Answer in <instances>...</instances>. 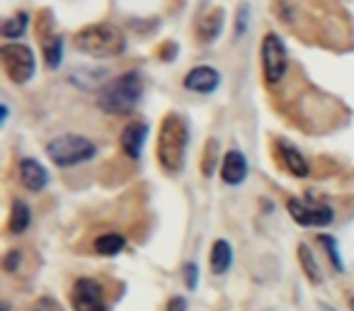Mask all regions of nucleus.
Instances as JSON below:
<instances>
[{"instance_id": "obj_1", "label": "nucleus", "mask_w": 354, "mask_h": 311, "mask_svg": "<svg viewBox=\"0 0 354 311\" xmlns=\"http://www.w3.org/2000/svg\"><path fill=\"white\" fill-rule=\"evenodd\" d=\"M187 146H189L187 119L180 112H167L162 117L160 127H158V141H156V156L160 168L170 175L183 173L185 161H187Z\"/></svg>"}, {"instance_id": "obj_2", "label": "nucleus", "mask_w": 354, "mask_h": 311, "mask_svg": "<svg viewBox=\"0 0 354 311\" xmlns=\"http://www.w3.org/2000/svg\"><path fill=\"white\" fill-rule=\"evenodd\" d=\"M143 98V75L138 71H127L119 73L117 78L107 80L102 88L97 90V107L104 114H114V117H124L131 114L138 107Z\"/></svg>"}, {"instance_id": "obj_3", "label": "nucleus", "mask_w": 354, "mask_h": 311, "mask_svg": "<svg viewBox=\"0 0 354 311\" xmlns=\"http://www.w3.org/2000/svg\"><path fill=\"white\" fill-rule=\"evenodd\" d=\"M73 44L80 54L93 59H117L127 51V35L112 22H93L75 32Z\"/></svg>"}, {"instance_id": "obj_4", "label": "nucleus", "mask_w": 354, "mask_h": 311, "mask_svg": "<svg viewBox=\"0 0 354 311\" xmlns=\"http://www.w3.org/2000/svg\"><path fill=\"white\" fill-rule=\"evenodd\" d=\"M46 156L59 168H73L83 166L97 156V143L83 134H61L46 143Z\"/></svg>"}, {"instance_id": "obj_5", "label": "nucleus", "mask_w": 354, "mask_h": 311, "mask_svg": "<svg viewBox=\"0 0 354 311\" xmlns=\"http://www.w3.org/2000/svg\"><path fill=\"white\" fill-rule=\"evenodd\" d=\"M260 64H262V75H265L267 85H279L284 80L286 71H289V51L286 44L277 32H267L262 37L260 44Z\"/></svg>"}, {"instance_id": "obj_6", "label": "nucleus", "mask_w": 354, "mask_h": 311, "mask_svg": "<svg viewBox=\"0 0 354 311\" xmlns=\"http://www.w3.org/2000/svg\"><path fill=\"white\" fill-rule=\"evenodd\" d=\"M0 61H3V71L15 85H25L35 78L37 71V59L35 51L27 44L20 42H8L0 46Z\"/></svg>"}, {"instance_id": "obj_7", "label": "nucleus", "mask_w": 354, "mask_h": 311, "mask_svg": "<svg viewBox=\"0 0 354 311\" xmlns=\"http://www.w3.org/2000/svg\"><path fill=\"white\" fill-rule=\"evenodd\" d=\"M286 212L291 214L299 226H306V229H323V226H330L335 222V212L325 204H308V202H301L296 197H289L286 199Z\"/></svg>"}, {"instance_id": "obj_8", "label": "nucleus", "mask_w": 354, "mask_h": 311, "mask_svg": "<svg viewBox=\"0 0 354 311\" xmlns=\"http://www.w3.org/2000/svg\"><path fill=\"white\" fill-rule=\"evenodd\" d=\"M71 304L73 311H107L102 282L93 277H78L71 290Z\"/></svg>"}, {"instance_id": "obj_9", "label": "nucleus", "mask_w": 354, "mask_h": 311, "mask_svg": "<svg viewBox=\"0 0 354 311\" xmlns=\"http://www.w3.org/2000/svg\"><path fill=\"white\" fill-rule=\"evenodd\" d=\"M183 85L185 90L189 93H197V95H212L218 90L221 85V73L212 66H194L185 73L183 78Z\"/></svg>"}, {"instance_id": "obj_10", "label": "nucleus", "mask_w": 354, "mask_h": 311, "mask_svg": "<svg viewBox=\"0 0 354 311\" xmlns=\"http://www.w3.org/2000/svg\"><path fill=\"white\" fill-rule=\"evenodd\" d=\"M146 139H148V122H143V119H131V122L122 129V134H119V146H122V153L127 156V159L138 161L141 159V151H143Z\"/></svg>"}, {"instance_id": "obj_11", "label": "nucleus", "mask_w": 354, "mask_h": 311, "mask_svg": "<svg viewBox=\"0 0 354 311\" xmlns=\"http://www.w3.org/2000/svg\"><path fill=\"white\" fill-rule=\"evenodd\" d=\"M274 153H277V159H279L281 168H284L286 173L296 175V178H308L310 166H308V161H306V156L294 146V143L284 141V139H277Z\"/></svg>"}, {"instance_id": "obj_12", "label": "nucleus", "mask_w": 354, "mask_h": 311, "mask_svg": "<svg viewBox=\"0 0 354 311\" xmlns=\"http://www.w3.org/2000/svg\"><path fill=\"white\" fill-rule=\"evenodd\" d=\"M248 178V159L243 156V151L231 148L223 153L221 159V180L226 185H241Z\"/></svg>"}, {"instance_id": "obj_13", "label": "nucleus", "mask_w": 354, "mask_h": 311, "mask_svg": "<svg viewBox=\"0 0 354 311\" xmlns=\"http://www.w3.org/2000/svg\"><path fill=\"white\" fill-rule=\"evenodd\" d=\"M20 183L30 193H41L49 185V170L35 159L20 161Z\"/></svg>"}, {"instance_id": "obj_14", "label": "nucleus", "mask_w": 354, "mask_h": 311, "mask_svg": "<svg viewBox=\"0 0 354 311\" xmlns=\"http://www.w3.org/2000/svg\"><path fill=\"white\" fill-rule=\"evenodd\" d=\"M223 25H226V10H223V8H214V10H209L207 15L199 20L197 37L204 44H212V42H216L218 37H221Z\"/></svg>"}, {"instance_id": "obj_15", "label": "nucleus", "mask_w": 354, "mask_h": 311, "mask_svg": "<svg viewBox=\"0 0 354 311\" xmlns=\"http://www.w3.org/2000/svg\"><path fill=\"white\" fill-rule=\"evenodd\" d=\"M41 37V56H44L46 69L56 71L64 61V37L51 35V32H37Z\"/></svg>"}, {"instance_id": "obj_16", "label": "nucleus", "mask_w": 354, "mask_h": 311, "mask_svg": "<svg viewBox=\"0 0 354 311\" xmlns=\"http://www.w3.org/2000/svg\"><path fill=\"white\" fill-rule=\"evenodd\" d=\"M233 265V248L226 238H218L214 241L212 253H209V267H212L214 275H226Z\"/></svg>"}, {"instance_id": "obj_17", "label": "nucleus", "mask_w": 354, "mask_h": 311, "mask_svg": "<svg viewBox=\"0 0 354 311\" xmlns=\"http://www.w3.org/2000/svg\"><path fill=\"white\" fill-rule=\"evenodd\" d=\"M32 224V209L25 199H12L10 204V217H8V231L12 236H20L30 229Z\"/></svg>"}, {"instance_id": "obj_18", "label": "nucleus", "mask_w": 354, "mask_h": 311, "mask_svg": "<svg viewBox=\"0 0 354 311\" xmlns=\"http://www.w3.org/2000/svg\"><path fill=\"white\" fill-rule=\"evenodd\" d=\"M95 253L97 256H104V258H112V256H119V253L127 248V238L124 233H117V231H107V233H100L93 243Z\"/></svg>"}, {"instance_id": "obj_19", "label": "nucleus", "mask_w": 354, "mask_h": 311, "mask_svg": "<svg viewBox=\"0 0 354 311\" xmlns=\"http://www.w3.org/2000/svg\"><path fill=\"white\" fill-rule=\"evenodd\" d=\"M27 27H30V12L20 10V12H15V15L8 17V20H3L0 35H3V39H20V37L27 32Z\"/></svg>"}, {"instance_id": "obj_20", "label": "nucleus", "mask_w": 354, "mask_h": 311, "mask_svg": "<svg viewBox=\"0 0 354 311\" xmlns=\"http://www.w3.org/2000/svg\"><path fill=\"white\" fill-rule=\"evenodd\" d=\"M299 263H301V267H304L306 277H308L313 285H320V282H323V275H320L318 263H315L313 253H310V248L306 246V243H299Z\"/></svg>"}, {"instance_id": "obj_21", "label": "nucleus", "mask_w": 354, "mask_h": 311, "mask_svg": "<svg viewBox=\"0 0 354 311\" xmlns=\"http://www.w3.org/2000/svg\"><path fill=\"white\" fill-rule=\"evenodd\" d=\"M218 166V139H207L202 151V175L204 178H212L214 170Z\"/></svg>"}, {"instance_id": "obj_22", "label": "nucleus", "mask_w": 354, "mask_h": 311, "mask_svg": "<svg viewBox=\"0 0 354 311\" xmlns=\"http://www.w3.org/2000/svg\"><path fill=\"white\" fill-rule=\"evenodd\" d=\"M318 243L325 248V251H328V258H330V263H333L335 270L342 272V270H344V265H342V258H339V251H337V241H335L333 236H328V233H320V236H318Z\"/></svg>"}, {"instance_id": "obj_23", "label": "nucleus", "mask_w": 354, "mask_h": 311, "mask_svg": "<svg viewBox=\"0 0 354 311\" xmlns=\"http://www.w3.org/2000/svg\"><path fill=\"white\" fill-rule=\"evenodd\" d=\"M183 272H185V287H187L189 292H194V290H197V285H199V267H197V263H185Z\"/></svg>"}, {"instance_id": "obj_24", "label": "nucleus", "mask_w": 354, "mask_h": 311, "mask_svg": "<svg viewBox=\"0 0 354 311\" xmlns=\"http://www.w3.org/2000/svg\"><path fill=\"white\" fill-rule=\"evenodd\" d=\"M248 17H250V6L248 3H243L241 8H238L236 12V37H243L248 30Z\"/></svg>"}, {"instance_id": "obj_25", "label": "nucleus", "mask_w": 354, "mask_h": 311, "mask_svg": "<svg viewBox=\"0 0 354 311\" xmlns=\"http://www.w3.org/2000/svg\"><path fill=\"white\" fill-rule=\"evenodd\" d=\"M277 17L281 22H286V25L294 22V8H291L289 0H277Z\"/></svg>"}, {"instance_id": "obj_26", "label": "nucleus", "mask_w": 354, "mask_h": 311, "mask_svg": "<svg viewBox=\"0 0 354 311\" xmlns=\"http://www.w3.org/2000/svg\"><path fill=\"white\" fill-rule=\"evenodd\" d=\"M20 263H22V253L12 248V251H8L6 260H3V267H6V272H10V275H12V272L20 267Z\"/></svg>"}, {"instance_id": "obj_27", "label": "nucleus", "mask_w": 354, "mask_h": 311, "mask_svg": "<svg viewBox=\"0 0 354 311\" xmlns=\"http://www.w3.org/2000/svg\"><path fill=\"white\" fill-rule=\"evenodd\" d=\"M165 311H187V299L185 296H172L170 301H167V309Z\"/></svg>"}, {"instance_id": "obj_28", "label": "nucleus", "mask_w": 354, "mask_h": 311, "mask_svg": "<svg viewBox=\"0 0 354 311\" xmlns=\"http://www.w3.org/2000/svg\"><path fill=\"white\" fill-rule=\"evenodd\" d=\"M35 311H61V306L54 299H39L35 306Z\"/></svg>"}, {"instance_id": "obj_29", "label": "nucleus", "mask_w": 354, "mask_h": 311, "mask_svg": "<svg viewBox=\"0 0 354 311\" xmlns=\"http://www.w3.org/2000/svg\"><path fill=\"white\" fill-rule=\"evenodd\" d=\"M172 54H177V44L167 42V44L160 49V59H162V61H172Z\"/></svg>"}, {"instance_id": "obj_30", "label": "nucleus", "mask_w": 354, "mask_h": 311, "mask_svg": "<svg viewBox=\"0 0 354 311\" xmlns=\"http://www.w3.org/2000/svg\"><path fill=\"white\" fill-rule=\"evenodd\" d=\"M0 114H3V117H0V122L6 124L8 122V114H10V107H8V103L0 105Z\"/></svg>"}, {"instance_id": "obj_31", "label": "nucleus", "mask_w": 354, "mask_h": 311, "mask_svg": "<svg viewBox=\"0 0 354 311\" xmlns=\"http://www.w3.org/2000/svg\"><path fill=\"white\" fill-rule=\"evenodd\" d=\"M349 306H352V311H354V296H352V299H349Z\"/></svg>"}]
</instances>
